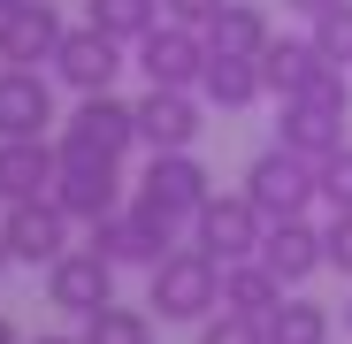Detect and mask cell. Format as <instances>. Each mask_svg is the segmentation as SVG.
Wrapping results in <instances>:
<instances>
[{
    "mask_svg": "<svg viewBox=\"0 0 352 344\" xmlns=\"http://www.w3.org/2000/svg\"><path fill=\"white\" fill-rule=\"evenodd\" d=\"M283 8H291V16H322L329 0H283Z\"/></svg>",
    "mask_w": 352,
    "mask_h": 344,
    "instance_id": "f546056e",
    "label": "cell"
},
{
    "mask_svg": "<svg viewBox=\"0 0 352 344\" xmlns=\"http://www.w3.org/2000/svg\"><path fill=\"white\" fill-rule=\"evenodd\" d=\"M153 314L146 306H123V299H107L100 314H85V329H77V344H153Z\"/></svg>",
    "mask_w": 352,
    "mask_h": 344,
    "instance_id": "603a6c76",
    "label": "cell"
},
{
    "mask_svg": "<svg viewBox=\"0 0 352 344\" xmlns=\"http://www.w3.org/2000/svg\"><path fill=\"white\" fill-rule=\"evenodd\" d=\"M207 192H214V176L199 168V153H153L146 176H138V192H131V214L153 229L161 245H176L192 229V214L207 207Z\"/></svg>",
    "mask_w": 352,
    "mask_h": 344,
    "instance_id": "7a4b0ae2",
    "label": "cell"
},
{
    "mask_svg": "<svg viewBox=\"0 0 352 344\" xmlns=\"http://www.w3.org/2000/svg\"><path fill=\"white\" fill-rule=\"evenodd\" d=\"M0 238H8V253H16V260L54 268V260L69 253V214L54 207V199H23V207L0 214Z\"/></svg>",
    "mask_w": 352,
    "mask_h": 344,
    "instance_id": "5bb4252c",
    "label": "cell"
},
{
    "mask_svg": "<svg viewBox=\"0 0 352 344\" xmlns=\"http://www.w3.org/2000/svg\"><path fill=\"white\" fill-rule=\"evenodd\" d=\"M307 38L329 69H352V0H329L322 16H307Z\"/></svg>",
    "mask_w": 352,
    "mask_h": 344,
    "instance_id": "d4e9b609",
    "label": "cell"
},
{
    "mask_svg": "<svg viewBox=\"0 0 352 344\" xmlns=\"http://www.w3.org/2000/svg\"><path fill=\"white\" fill-rule=\"evenodd\" d=\"M0 344H23V336H16V321H8V314H0Z\"/></svg>",
    "mask_w": 352,
    "mask_h": 344,
    "instance_id": "4dcf8cb0",
    "label": "cell"
},
{
    "mask_svg": "<svg viewBox=\"0 0 352 344\" xmlns=\"http://www.w3.org/2000/svg\"><path fill=\"white\" fill-rule=\"evenodd\" d=\"M54 77H62L77 100L85 92H115V77H123V46H115L107 31H92V23H77V31H62V46H54Z\"/></svg>",
    "mask_w": 352,
    "mask_h": 344,
    "instance_id": "8fae6325",
    "label": "cell"
},
{
    "mask_svg": "<svg viewBox=\"0 0 352 344\" xmlns=\"http://www.w3.org/2000/svg\"><path fill=\"white\" fill-rule=\"evenodd\" d=\"M8 8H16V0H0V16H8Z\"/></svg>",
    "mask_w": 352,
    "mask_h": 344,
    "instance_id": "e575fe53",
    "label": "cell"
},
{
    "mask_svg": "<svg viewBox=\"0 0 352 344\" xmlns=\"http://www.w3.org/2000/svg\"><path fill=\"white\" fill-rule=\"evenodd\" d=\"M54 207H62L69 222H107L115 207H131L123 199V161H107V153H77L54 138Z\"/></svg>",
    "mask_w": 352,
    "mask_h": 344,
    "instance_id": "277c9868",
    "label": "cell"
},
{
    "mask_svg": "<svg viewBox=\"0 0 352 344\" xmlns=\"http://www.w3.org/2000/svg\"><path fill=\"white\" fill-rule=\"evenodd\" d=\"M245 199H253L268 222H291V214H307V207L322 199V184H314V161L283 153V146L253 153V161H245Z\"/></svg>",
    "mask_w": 352,
    "mask_h": 344,
    "instance_id": "8992f818",
    "label": "cell"
},
{
    "mask_svg": "<svg viewBox=\"0 0 352 344\" xmlns=\"http://www.w3.org/2000/svg\"><path fill=\"white\" fill-rule=\"evenodd\" d=\"M344 123H352V84H344V69H314V77H307L299 92L283 100L276 146L322 168V161H329V153L344 146Z\"/></svg>",
    "mask_w": 352,
    "mask_h": 344,
    "instance_id": "6da1fadb",
    "label": "cell"
},
{
    "mask_svg": "<svg viewBox=\"0 0 352 344\" xmlns=\"http://www.w3.org/2000/svg\"><path fill=\"white\" fill-rule=\"evenodd\" d=\"M92 253H100L107 268H153V260H161V253H176V245H161L131 207H115L107 222H92Z\"/></svg>",
    "mask_w": 352,
    "mask_h": 344,
    "instance_id": "ac0fdd59",
    "label": "cell"
},
{
    "mask_svg": "<svg viewBox=\"0 0 352 344\" xmlns=\"http://www.w3.org/2000/svg\"><path fill=\"white\" fill-rule=\"evenodd\" d=\"M261 229H268V214H261L245 192H207V207L192 214V245H199L214 268H230V260H253V253H261Z\"/></svg>",
    "mask_w": 352,
    "mask_h": 344,
    "instance_id": "5b68a950",
    "label": "cell"
},
{
    "mask_svg": "<svg viewBox=\"0 0 352 344\" xmlns=\"http://www.w3.org/2000/svg\"><path fill=\"white\" fill-rule=\"evenodd\" d=\"M261 329H268V344H329V329H337V321H329V306H314L307 291H283V299H276V314H268Z\"/></svg>",
    "mask_w": 352,
    "mask_h": 344,
    "instance_id": "7402d4cb",
    "label": "cell"
},
{
    "mask_svg": "<svg viewBox=\"0 0 352 344\" xmlns=\"http://www.w3.org/2000/svg\"><path fill=\"white\" fill-rule=\"evenodd\" d=\"M54 115V77L38 69H0V138H46Z\"/></svg>",
    "mask_w": 352,
    "mask_h": 344,
    "instance_id": "9a60e30c",
    "label": "cell"
},
{
    "mask_svg": "<svg viewBox=\"0 0 352 344\" xmlns=\"http://www.w3.org/2000/svg\"><path fill=\"white\" fill-rule=\"evenodd\" d=\"M62 8L54 0H16L8 16H0V69H38L54 62V46H62Z\"/></svg>",
    "mask_w": 352,
    "mask_h": 344,
    "instance_id": "7c38bea8",
    "label": "cell"
},
{
    "mask_svg": "<svg viewBox=\"0 0 352 344\" xmlns=\"http://www.w3.org/2000/svg\"><path fill=\"white\" fill-rule=\"evenodd\" d=\"M131 115H138V146L146 153H192L199 146V92H161V84H146L138 100H131Z\"/></svg>",
    "mask_w": 352,
    "mask_h": 344,
    "instance_id": "9c48e42d",
    "label": "cell"
},
{
    "mask_svg": "<svg viewBox=\"0 0 352 344\" xmlns=\"http://www.w3.org/2000/svg\"><path fill=\"white\" fill-rule=\"evenodd\" d=\"M62 146L123 161V153L138 146V115H131V100H115V92H85V100L69 107V123H62Z\"/></svg>",
    "mask_w": 352,
    "mask_h": 344,
    "instance_id": "ba28073f",
    "label": "cell"
},
{
    "mask_svg": "<svg viewBox=\"0 0 352 344\" xmlns=\"http://www.w3.org/2000/svg\"><path fill=\"white\" fill-rule=\"evenodd\" d=\"M54 199V146L46 138H0V207Z\"/></svg>",
    "mask_w": 352,
    "mask_h": 344,
    "instance_id": "2e32d148",
    "label": "cell"
},
{
    "mask_svg": "<svg viewBox=\"0 0 352 344\" xmlns=\"http://www.w3.org/2000/svg\"><path fill=\"white\" fill-rule=\"evenodd\" d=\"M31 344H77V336H31Z\"/></svg>",
    "mask_w": 352,
    "mask_h": 344,
    "instance_id": "d6a6232c",
    "label": "cell"
},
{
    "mask_svg": "<svg viewBox=\"0 0 352 344\" xmlns=\"http://www.w3.org/2000/svg\"><path fill=\"white\" fill-rule=\"evenodd\" d=\"M283 291H307V283L329 268V253H322V229L307 222V214H291V222H268L261 229V253H253Z\"/></svg>",
    "mask_w": 352,
    "mask_h": 344,
    "instance_id": "30bf717a",
    "label": "cell"
},
{
    "mask_svg": "<svg viewBox=\"0 0 352 344\" xmlns=\"http://www.w3.org/2000/svg\"><path fill=\"white\" fill-rule=\"evenodd\" d=\"M314 184H322V199H329V214H352V146H337L322 168H314Z\"/></svg>",
    "mask_w": 352,
    "mask_h": 344,
    "instance_id": "484cf974",
    "label": "cell"
},
{
    "mask_svg": "<svg viewBox=\"0 0 352 344\" xmlns=\"http://www.w3.org/2000/svg\"><path fill=\"white\" fill-rule=\"evenodd\" d=\"M322 253H329V268L352 283V214H329V229H322Z\"/></svg>",
    "mask_w": 352,
    "mask_h": 344,
    "instance_id": "83f0119b",
    "label": "cell"
},
{
    "mask_svg": "<svg viewBox=\"0 0 352 344\" xmlns=\"http://www.w3.org/2000/svg\"><path fill=\"white\" fill-rule=\"evenodd\" d=\"M214 8H222V0H161V16H168V23H184V31H207Z\"/></svg>",
    "mask_w": 352,
    "mask_h": 344,
    "instance_id": "f1b7e54d",
    "label": "cell"
},
{
    "mask_svg": "<svg viewBox=\"0 0 352 344\" xmlns=\"http://www.w3.org/2000/svg\"><path fill=\"white\" fill-rule=\"evenodd\" d=\"M199 344H268V329H261L253 314H222V306H214V314L199 321Z\"/></svg>",
    "mask_w": 352,
    "mask_h": 344,
    "instance_id": "4316f807",
    "label": "cell"
},
{
    "mask_svg": "<svg viewBox=\"0 0 352 344\" xmlns=\"http://www.w3.org/2000/svg\"><path fill=\"white\" fill-rule=\"evenodd\" d=\"M8 268H16V253H8V238H0V275H8Z\"/></svg>",
    "mask_w": 352,
    "mask_h": 344,
    "instance_id": "1f68e13d",
    "label": "cell"
},
{
    "mask_svg": "<svg viewBox=\"0 0 352 344\" xmlns=\"http://www.w3.org/2000/svg\"><path fill=\"white\" fill-rule=\"evenodd\" d=\"M314 69H329L322 54H314V38H268L261 46V92H276V100H291Z\"/></svg>",
    "mask_w": 352,
    "mask_h": 344,
    "instance_id": "ffe728a7",
    "label": "cell"
},
{
    "mask_svg": "<svg viewBox=\"0 0 352 344\" xmlns=\"http://www.w3.org/2000/svg\"><path fill=\"white\" fill-rule=\"evenodd\" d=\"M344 329H352V299H344Z\"/></svg>",
    "mask_w": 352,
    "mask_h": 344,
    "instance_id": "836d02e7",
    "label": "cell"
},
{
    "mask_svg": "<svg viewBox=\"0 0 352 344\" xmlns=\"http://www.w3.org/2000/svg\"><path fill=\"white\" fill-rule=\"evenodd\" d=\"M46 299L62 306V314H77V321H85V314H100V306L115 299V268H107L92 245H69L62 260L46 268Z\"/></svg>",
    "mask_w": 352,
    "mask_h": 344,
    "instance_id": "4fadbf2b",
    "label": "cell"
},
{
    "mask_svg": "<svg viewBox=\"0 0 352 344\" xmlns=\"http://www.w3.org/2000/svg\"><path fill=\"white\" fill-rule=\"evenodd\" d=\"M268 100L261 92V62H230V54H207V69H199V107H222V115H238Z\"/></svg>",
    "mask_w": 352,
    "mask_h": 344,
    "instance_id": "d6986e66",
    "label": "cell"
},
{
    "mask_svg": "<svg viewBox=\"0 0 352 344\" xmlns=\"http://www.w3.org/2000/svg\"><path fill=\"white\" fill-rule=\"evenodd\" d=\"M207 54H230V62H261V46L276 38L268 31V8H261V0H222V8L207 16Z\"/></svg>",
    "mask_w": 352,
    "mask_h": 344,
    "instance_id": "e0dca14e",
    "label": "cell"
},
{
    "mask_svg": "<svg viewBox=\"0 0 352 344\" xmlns=\"http://www.w3.org/2000/svg\"><path fill=\"white\" fill-rule=\"evenodd\" d=\"M85 23L107 31L115 46H138V38L161 23V0H85Z\"/></svg>",
    "mask_w": 352,
    "mask_h": 344,
    "instance_id": "cb8c5ba5",
    "label": "cell"
},
{
    "mask_svg": "<svg viewBox=\"0 0 352 344\" xmlns=\"http://www.w3.org/2000/svg\"><path fill=\"white\" fill-rule=\"evenodd\" d=\"M276 299H283V283H276L261 260H230V268H222V314H253V321H268Z\"/></svg>",
    "mask_w": 352,
    "mask_h": 344,
    "instance_id": "44dd1931",
    "label": "cell"
},
{
    "mask_svg": "<svg viewBox=\"0 0 352 344\" xmlns=\"http://www.w3.org/2000/svg\"><path fill=\"white\" fill-rule=\"evenodd\" d=\"M222 306V268L199 245H176L146 268V314L153 321H207Z\"/></svg>",
    "mask_w": 352,
    "mask_h": 344,
    "instance_id": "3957f363",
    "label": "cell"
},
{
    "mask_svg": "<svg viewBox=\"0 0 352 344\" xmlns=\"http://www.w3.org/2000/svg\"><path fill=\"white\" fill-rule=\"evenodd\" d=\"M131 54H138L146 84H161V92H199V69H207V38H199V31H184V23L161 16Z\"/></svg>",
    "mask_w": 352,
    "mask_h": 344,
    "instance_id": "52a82bcc",
    "label": "cell"
}]
</instances>
